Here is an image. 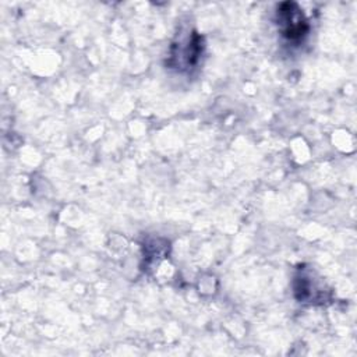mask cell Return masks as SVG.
<instances>
[{
	"label": "cell",
	"instance_id": "6da1fadb",
	"mask_svg": "<svg viewBox=\"0 0 357 357\" xmlns=\"http://www.w3.org/2000/svg\"><path fill=\"white\" fill-rule=\"evenodd\" d=\"M278 24L289 40H298L307 33V21L296 3H283L278 8Z\"/></svg>",
	"mask_w": 357,
	"mask_h": 357
},
{
	"label": "cell",
	"instance_id": "7a4b0ae2",
	"mask_svg": "<svg viewBox=\"0 0 357 357\" xmlns=\"http://www.w3.org/2000/svg\"><path fill=\"white\" fill-rule=\"evenodd\" d=\"M201 49H202L201 36L197 33H192V36L187 39L184 46L178 43L177 52H172V59H178V63L176 66L190 67V66H194L195 61L198 60Z\"/></svg>",
	"mask_w": 357,
	"mask_h": 357
}]
</instances>
